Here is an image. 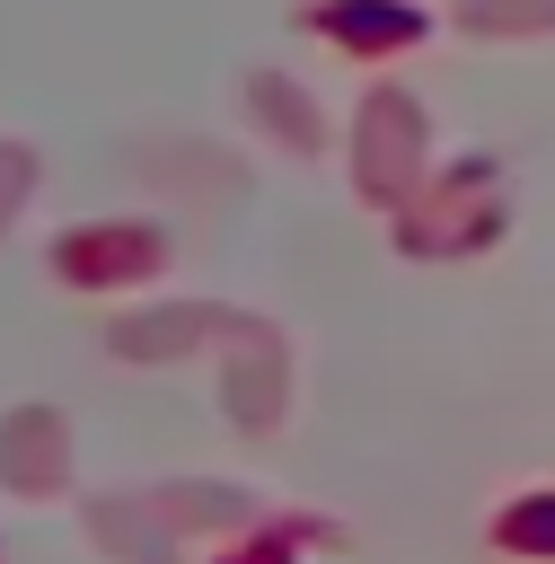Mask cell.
Listing matches in <instances>:
<instances>
[{
  "instance_id": "obj_1",
  "label": "cell",
  "mask_w": 555,
  "mask_h": 564,
  "mask_svg": "<svg viewBox=\"0 0 555 564\" xmlns=\"http://www.w3.org/2000/svg\"><path fill=\"white\" fill-rule=\"evenodd\" d=\"M511 538H520V546H529V538H537V546H555V511H520V520H511Z\"/></svg>"
}]
</instances>
